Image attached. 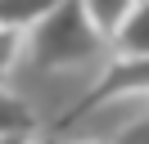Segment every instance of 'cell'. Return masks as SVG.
<instances>
[{
  "instance_id": "30bf717a",
  "label": "cell",
  "mask_w": 149,
  "mask_h": 144,
  "mask_svg": "<svg viewBox=\"0 0 149 144\" xmlns=\"http://www.w3.org/2000/svg\"><path fill=\"white\" fill-rule=\"evenodd\" d=\"M77 144H109V140H77Z\"/></svg>"
},
{
  "instance_id": "5b68a950",
  "label": "cell",
  "mask_w": 149,
  "mask_h": 144,
  "mask_svg": "<svg viewBox=\"0 0 149 144\" xmlns=\"http://www.w3.org/2000/svg\"><path fill=\"white\" fill-rule=\"evenodd\" d=\"M18 131H36V113L27 108V99L0 90V135H18Z\"/></svg>"
},
{
  "instance_id": "3957f363",
  "label": "cell",
  "mask_w": 149,
  "mask_h": 144,
  "mask_svg": "<svg viewBox=\"0 0 149 144\" xmlns=\"http://www.w3.org/2000/svg\"><path fill=\"white\" fill-rule=\"evenodd\" d=\"M113 50L127 54V59H149V0H136V5L122 14V23L113 27Z\"/></svg>"
},
{
  "instance_id": "277c9868",
  "label": "cell",
  "mask_w": 149,
  "mask_h": 144,
  "mask_svg": "<svg viewBox=\"0 0 149 144\" xmlns=\"http://www.w3.org/2000/svg\"><path fill=\"white\" fill-rule=\"evenodd\" d=\"M54 5H59V0H0V27L27 32V27H36Z\"/></svg>"
},
{
  "instance_id": "7a4b0ae2",
  "label": "cell",
  "mask_w": 149,
  "mask_h": 144,
  "mask_svg": "<svg viewBox=\"0 0 149 144\" xmlns=\"http://www.w3.org/2000/svg\"><path fill=\"white\" fill-rule=\"evenodd\" d=\"M127 95H149V59H127V54H118V59L95 77V86L59 117V126H72V122H81L86 113L113 104V99H127Z\"/></svg>"
},
{
  "instance_id": "52a82bcc",
  "label": "cell",
  "mask_w": 149,
  "mask_h": 144,
  "mask_svg": "<svg viewBox=\"0 0 149 144\" xmlns=\"http://www.w3.org/2000/svg\"><path fill=\"white\" fill-rule=\"evenodd\" d=\"M18 54H23V32H14V27H0V86H5V77L14 72Z\"/></svg>"
},
{
  "instance_id": "ba28073f",
  "label": "cell",
  "mask_w": 149,
  "mask_h": 144,
  "mask_svg": "<svg viewBox=\"0 0 149 144\" xmlns=\"http://www.w3.org/2000/svg\"><path fill=\"white\" fill-rule=\"evenodd\" d=\"M113 144H149V113H145V117H136L131 126H122Z\"/></svg>"
},
{
  "instance_id": "9c48e42d",
  "label": "cell",
  "mask_w": 149,
  "mask_h": 144,
  "mask_svg": "<svg viewBox=\"0 0 149 144\" xmlns=\"http://www.w3.org/2000/svg\"><path fill=\"white\" fill-rule=\"evenodd\" d=\"M0 144H36L32 131H18V135H0Z\"/></svg>"
},
{
  "instance_id": "6da1fadb",
  "label": "cell",
  "mask_w": 149,
  "mask_h": 144,
  "mask_svg": "<svg viewBox=\"0 0 149 144\" xmlns=\"http://www.w3.org/2000/svg\"><path fill=\"white\" fill-rule=\"evenodd\" d=\"M32 50V63L45 72H68V68H86L95 54L104 50V36L91 27L81 0H59L36 27L23 32Z\"/></svg>"
},
{
  "instance_id": "8992f818",
  "label": "cell",
  "mask_w": 149,
  "mask_h": 144,
  "mask_svg": "<svg viewBox=\"0 0 149 144\" xmlns=\"http://www.w3.org/2000/svg\"><path fill=\"white\" fill-rule=\"evenodd\" d=\"M136 5V0H81V9H86V18H91V27L109 41L113 36V27L122 23V14Z\"/></svg>"
}]
</instances>
